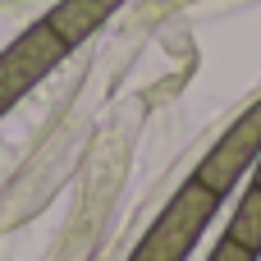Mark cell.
Instances as JSON below:
<instances>
[{
    "label": "cell",
    "mask_w": 261,
    "mask_h": 261,
    "mask_svg": "<svg viewBox=\"0 0 261 261\" xmlns=\"http://www.w3.org/2000/svg\"><path fill=\"white\" fill-rule=\"evenodd\" d=\"M261 156V101H252L220 138H216V147L202 156V165H197V184H206L216 197H225V193H234V184L257 165Z\"/></svg>",
    "instance_id": "cell-3"
},
{
    "label": "cell",
    "mask_w": 261,
    "mask_h": 261,
    "mask_svg": "<svg viewBox=\"0 0 261 261\" xmlns=\"http://www.w3.org/2000/svg\"><path fill=\"white\" fill-rule=\"evenodd\" d=\"M252 184L261 188V156H257V165H252Z\"/></svg>",
    "instance_id": "cell-7"
},
{
    "label": "cell",
    "mask_w": 261,
    "mask_h": 261,
    "mask_svg": "<svg viewBox=\"0 0 261 261\" xmlns=\"http://www.w3.org/2000/svg\"><path fill=\"white\" fill-rule=\"evenodd\" d=\"M216 211H220V197H216L206 184L188 179V184L165 202V211L151 220V229L142 234V243L133 248L128 261H188V252H193L197 239H202V229L216 220Z\"/></svg>",
    "instance_id": "cell-1"
},
{
    "label": "cell",
    "mask_w": 261,
    "mask_h": 261,
    "mask_svg": "<svg viewBox=\"0 0 261 261\" xmlns=\"http://www.w3.org/2000/svg\"><path fill=\"white\" fill-rule=\"evenodd\" d=\"M124 0H60L50 14H46V28L73 50V46H83L115 9H119Z\"/></svg>",
    "instance_id": "cell-4"
},
{
    "label": "cell",
    "mask_w": 261,
    "mask_h": 261,
    "mask_svg": "<svg viewBox=\"0 0 261 261\" xmlns=\"http://www.w3.org/2000/svg\"><path fill=\"white\" fill-rule=\"evenodd\" d=\"M257 257L261 252H252V248H243V243H234V239H220L206 261H257Z\"/></svg>",
    "instance_id": "cell-6"
},
{
    "label": "cell",
    "mask_w": 261,
    "mask_h": 261,
    "mask_svg": "<svg viewBox=\"0 0 261 261\" xmlns=\"http://www.w3.org/2000/svg\"><path fill=\"white\" fill-rule=\"evenodd\" d=\"M64 55H69V46L46 28V18L32 23V28H23V32L0 50V119L18 106L46 73H55V69L64 64Z\"/></svg>",
    "instance_id": "cell-2"
},
{
    "label": "cell",
    "mask_w": 261,
    "mask_h": 261,
    "mask_svg": "<svg viewBox=\"0 0 261 261\" xmlns=\"http://www.w3.org/2000/svg\"><path fill=\"white\" fill-rule=\"evenodd\" d=\"M225 239H234V243H243V248L261 252V188H257V184L239 197V206H234V216H229Z\"/></svg>",
    "instance_id": "cell-5"
}]
</instances>
